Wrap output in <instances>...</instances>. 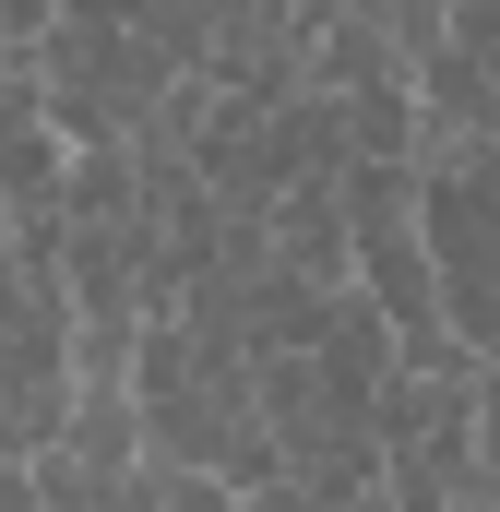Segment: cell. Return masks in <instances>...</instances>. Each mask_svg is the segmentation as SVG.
<instances>
[{
    "label": "cell",
    "instance_id": "1",
    "mask_svg": "<svg viewBox=\"0 0 500 512\" xmlns=\"http://www.w3.org/2000/svg\"><path fill=\"white\" fill-rule=\"evenodd\" d=\"M405 215H417V251H429L453 346L500 358V143H429Z\"/></svg>",
    "mask_w": 500,
    "mask_h": 512
},
{
    "label": "cell",
    "instance_id": "2",
    "mask_svg": "<svg viewBox=\"0 0 500 512\" xmlns=\"http://www.w3.org/2000/svg\"><path fill=\"white\" fill-rule=\"evenodd\" d=\"M24 72H36V108H48V131L72 155L84 143H131L155 120V96L179 84V60H155V36H131V24H48Z\"/></svg>",
    "mask_w": 500,
    "mask_h": 512
},
{
    "label": "cell",
    "instance_id": "3",
    "mask_svg": "<svg viewBox=\"0 0 500 512\" xmlns=\"http://www.w3.org/2000/svg\"><path fill=\"white\" fill-rule=\"evenodd\" d=\"M262 262H286V274H310V286H346V203H334V179H298V191L262 215Z\"/></svg>",
    "mask_w": 500,
    "mask_h": 512
},
{
    "label": "cell",
    "instance_id": "4",
    "mask_svg": "<svg viewBox=\"0 0 500 512\" xmlns=\"http://www.w3.org/2000/svg\"><path fill=\"white\" fill-rule=\"evenodd\" d=\"M24 501L36 512H131V477L84 465L72 441H36V453H24Z\"/></svg>",
    "mask_w": 500,
    "mask_h": 512
},
{
    "label": "cell",
    "instance_id": "5",
    "mask_svg": "<svg viewBox=\"0 0 500 512\" xmlns=\"http://www.w3.org/2000/svg\"><path fill=\"white\" fill-rule=\"evenodd\" d=\"M465 441H477V489L500 501V358H477V382H465Z\"/></svg>",
    "mask_w": 500,
    "mask_h": 512
},
{
    "label": "cell",
    "instance_id": "6",
    "mask_svg": "<svg viewBox=\"0 0 500 512\" xmlns=\"http://www.w3.org/2000/svg\"><path fill=\"white\" fill-rule=\"evenodd\" d=\"M0 512H36V501H24V465H0Z\"/></svg>",
    "mask_w": 500,
    "mask_h": 512
}]
</instances>
